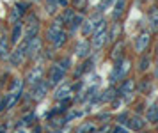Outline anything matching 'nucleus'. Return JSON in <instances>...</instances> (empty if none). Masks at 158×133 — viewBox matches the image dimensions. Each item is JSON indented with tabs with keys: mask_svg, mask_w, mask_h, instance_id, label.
Masks as SVG:
<instances>
[{
	"mask_svg": "<svg viewBox=\"0 0 158 133\" xmlns=\"http://www.w3.org/2000/svg\"><path fill=\"white\" fill-rule=\"evenodd\" d=\"M112 6H114V9H112V20H114V21H119L123 16H124V13H126L128 0H115Z\"/></svg>",
	"mask_w": 158,
	"mask_h": 133,
	"instance_id": "nucleus-16",
	"label": "nucleus"
},
{
	"mask_svg": "<svg viewBox=\"0 0 158 133\" xmlns=\"http://www.w3.org/2000/svg\"><path fill=\"white\" fill-rule=\"evenodd\" d=\"M110 119V114H98L96 121H108Z\"/></svg>",
	"mask_w": 158,
	"mask_h": 133,
	"instance_id": "nucleus-35",
	"label": "nucleus"
},
{
	"mask_svg": "<svg viewBox=\"0 0 158 133\" xmlns=\"http://www.w3.org/2000/svg\"><path fill=\"white\" fill-rule=\"evenodd\" d=\"M34 121H36V114H34V112H29L27 115H25V117H22V119H20V123H18V126H16V128L29 126V124H32Z\"/></svg>",
	"mask_w": 158,
	"mask_h": 133,
	"instance_id": "nucleus-29",
	"label": "nucleus"
},
{
	"mask_svg": "<svg viewBox=\"0 0 158 133\" xmlns=\"http://www.w3.org/2000/svg\"><path fill=\"white\" fill-rule=\"evenodd\" d=\"M146 119L144 117H140L139 114H135V115H130L128 121H126V126H128V130H131V131H142L144 128H146Z\"/></svg>",
	"mask_w": 158,
	"mask_h": 133,
	"instance_id": "nucleus-14",
	"label": "nucleus"
},
{
	"mask_svg": "<svg viewBox=\"0 0 158 133\" xmlns=\"http://www.w3.org/2000/svg\"><path fill=\"white\" fill-rule=\"evenodd\" d=\"M128 117H130V114L124 112V114H121V115H117V117H115V121H117V124L124 126V124H126V121H128Z\"/></svg>",
	"mask_w": 158,
	"mask_h": 133,
	"instance_id": "nucleus-32",
	"label": "nucleus"
},
{
	"mask_svg": "<svg viewBox=\"0 0 158 133\" xmlns=\"http://www.w3.org/2000/svg\"><path fill=\"white\" fill-rule=\"evenodd\" d=\"M9 52V37L0 32V59H7Z\"/></svg>",
	"mask_w": 158,
	"mask_h": 133,
	"instance_id": "nucleus-23",
	"label": "nucleus"
},
{
	"mask_svg": "<svg viewBox=\"0 0 158 133\" xmlns=\"http://www.w3.org/2000/svg\"><path fill=\"white\" fill-rule=\"evenodd\" d=\"M22 35H23V21H18V23H15V25H13L11 37H9V44L16 46V44L20 43V39H22Z\"/></svg>",
	"mask_w": 158,
	"mask_h": 133,
	"instance_id": "nucleus-17",
	"label": "nucleus"
},
{
	"mask_svg": "<svg viewBox=\"0 0 158 133\" xmlns=\"http://www.w3.org/2000/svg\"><path fill=\"white\" fill-rule=\"evenodd\" d=\"M66 75H68V69H66L64 66L57 60L55 64H52V66H50V69H48V77H46V82H48L50 87H57L60 82H64Z\"/></svg>",
	"mask_w": 158,
	"mask_h": 133,
	"instance_id": "nucleus-4",
	"label": "nucleus"
},
{
	"mask_svg": "<svg viewBox=\"0 0 158 133\" xmlns=\"http://www.w3.org/2000/svg\"><path fill=\"white\" fill-rule=\"evenodd\" d=\"M71 2H73V7L75 9H80V11L85 9V6H87V0H71Z\"/></svg>",
	"mask_w": 158,
	"mask_h": 133,
	"instance_id": "nucleus-33",
	"label": "nucleus"
},
{
	"mask_svg": "<svg viewBox=\"0 0 158 133\" xmlns=\"http://www.w3.org/2000/svg\"><path fill=\"white\" fill-rule=\"evenodd\" d=\"M91 68H93V60L87 57V59H84V62L80 64L77 69H75V73H73V75H75V78H80L82 75H85L87 71L91 69Z\"/></svg>",
	"mask_w": 158,
	"mask_h": 133,
	"instance_id": "nucleus-22",
	"label": "nucleus"
},
{
	"mask_svg": "<svg viewBox=\"0 0 158 133\" xmlns=\"http://www.w3.org/2000/svg\"><path fill=\"white\" fill-rule=\"evenodd\" d=\"M94 131H96V124H94V121L82 123L80 126L75 128V133H94Z\"/></svg>",
	"mask_w": 158,
	"mask_h": 133,
	"instance_id": "nucleus-25",
	"label": "nucleus"
},
{
	"mask_svg": "<svg viewBox=\"0 0 158 133\" xmlns=\"http://www.w3.org/2000/svg\"><path fill=\"white\" fill-rule=\"evenodd\" d=\"M153 77H155V80H158V59H156V62H155V71H153Z\"/></svg>",
	"mask_w": 158,
	"mask_h": 133,
	"instance_id": "nucleus-36",
	"label": "nucleus"
},
{
	"mask_svg": "<svg viewBox=\"0 0 158 133\" xmlns=\"http://www.w3.org/2000/svg\"><path fill=\"white\" fill-rule=\"evenodd\" d=\"M43 78H44V68L43 66H32V69H30L29 75L25 77L23 84L29 85V87H32V85H36L37 82H41Z\"/></svg>",
	"mask_w": 158,
	"mask_h": 133,
	"instance_id": "nucleus-9",
	"label": "nucleus"
},
{
	"mask_svg": "<svg viewBox=\"0 0 158 133\" xmlns=\"http://www.w3.org/2000/svg\"><path fill=\"white\" fill-rule=\"evenodd\" d=\"M137 133H144V130H142V131H137ZM146 133H148V131H146Z\"/></svg>",
	"mask_w": 158,
	"mask_h": 133,
	"instance_id": "nucleus-41",
	"label": "nucleus"
},
{
	"mask_svg": "<svg viewBox=\"0 0 158 133\" xmlns=\"http://www.w3.org/2000/svg\"><path fill=\"white\" fill-rule=\"evenodd\" d=\"M101 14H103V13L96 11V13H94L93 16H89L87 20H84L82 27H80V32H82V35H84V37H91V35H93V32L96 30L98 23H100V20L103 18Z\"/></svg>",
	"mask_w": 158,
	"mask_h": 133,
	"instance_id": "nucleus-6",
	"label": "nucleus"
},
{
	"mask_svg": "<svg viewBox=\"0 0 158 133\" xmlns=\"http://www.w3.org/2000/svg\"><path fill=\"white\" fill-rule=\"evenodd\" d=\"M130 69H131V60L126 59V57H123L119 60H114V68L110 71V75H108V82L110 85H115L117 82H121L123 78L128 77Z\"/></svg>",
	"mask_w": 158,
	"mask_h": 133,
	"instance_id": "nucleus-2",
	"label": "nucleus"
},
{
	"mask_svg": "<svg viewBox=\"0 0 158 133\" xmlns=\"http://www.w3.org/2000/svg\"><path fill=\"white\" fill-rule=\"evenodd\" d=\"M25 57L30 59V60H34L39 57L41 53V50H43V39L37 35H30V37H25Z\"/></svg>",
	"mask_w": 158,
	"mask_h": 133,
	"instance_id": "nucleus-3",
	"label": "nucleus"
},
{
	"mask_svg": "<svg viewBox=\"0 0 158 133\" xmlns=\"http://www.w3.org/2000/svg\"><path fill=\"white\" fill-rule=\"evenodd\" d=\"M89 43H91L93 52H100V50L108 43V27H107V20H105V18H101L100 20V23H98L96 30L93 32L91 41Z\"/></svg>",
	"mask_w": 158,
	"mask_h": 133,
	"instance_id": "nucleus-1",
	"label": "nucleus"
},
{
	"mask_svg": "<svg viewBox=\"0 0 158 133\" xmlns=\"http://www.w3.org/2000/svg\"><path fill=\"white\" fill-rule=\"evenodd\" d=\"M124 57V41L119 39V41H115V44L112 46V52H110V59L112 60H119Z\"/></svg>",
	"mask_w": 158,
	"mask_h": 133,
	"instance_id": "nucleus-21",
	"label": "nucleus"
},
{
	"mask_svg": "<svg viewBox=\"0 0 158 133\" xmlns=\"http://www.w3.org/2000/svg\"><path fill=\"white\" fill-rule=\"evenodd\" d=\"M0 133H7V126H6V124L0 126Z\"/></svg>",
	"mask_w": 158,
	"mask_h": 133,
	"instance_id": "nucleus-37",
	"label": "nucleus"
},
{
	"mask_svg": "<svg viewBox=\"0 0 158 133\" xmlns=\"http://www.w3.org/2000/svg\"><path fill=\"white\" fill-rule=\"evenodd\" d=\"M30 2H36V4H39V2H43V0H30Z\"/></svg>",
	"mask_w": 158,
	"mask_h": 133,
	"instance_id": "nucleus-40",
	"label": "nucleus"
},
{
	"mask_svg": "<svg viewBox=\"0 0 158 133\" xmlns=\"http://www.w3.org/2000/svg\"><path fill=\"white\" fill-rule=\"evenodd\" d=\"M114 2H115V0H101V2H100V6H98V11H100V13L107 11V9H108L110 6H112Z\"/></svg>",
	"mask_w": 158,
	"mask_h": 133,
	"instance_id": "nucleus-30",
	"label": "nucleus"
},
{
	"mask_svg": "<svg viewBox=\"0 0 158 133\" xmlns=\"http://www.w3.org/2000/svg\"><path fill=\"white\" fill-rule=\"evenodd\" d=\"M25 43H20V44H16L15 50H11L7 55V60L11 66H15V68H18V66H22L23 62H25Z\"/></svg>",
	"mask_w": 158,
	"mask_h": 133,
	"instance_id": "nucleus-7",
	"label": "nucleus"
},
{
	"mask_svg": "<svg viewBox=\"0 0 158 133\" xmlns=\"http://www.w3.org/2000/svg\"><path fill=\"white\" fill-rule=\"evenodd\" d=\"M68 39H69V34L66 32V28H64V30H60V32H59V34L55 35L53 39H52L50 44H52V46H53L55 50H59V48H62L66 43H68Z\"/></svg>",
	"mask_w": 158,
	"mask_h": 133,
	"instance_id": "nucleus-20",
	"label": "nucleus"
},
{
	"mask_svg": "<svg viewBox=\"0 0 158 133\" xmlns=\"http://www.w3.org/2000/svg\"><path fill=\"white\" fill-rule=\"evenodd\" d=\"M149 44H151V34L149 32H140V34L135 37V52L140 55V53H146L148 52V48H149Z\"/></svg>",
	"mask_w": 158,
	"mask_h": 133,
	"instance_id": "nucleus-12",
	"label": "nucleus"
},
{
	"mask_svg": "<svg viewBox=\"0 0 158 133\" xmlns=\"http://www.w3.org/2000/svg\"><path fill=\"white\" fill-rule=\"evenodd\" d=\"M156 130H158V123H156Z\"/></svg>",
	"mask_w": 158,
	"mask_h": 133,
	"instance_id": "nucleus-42",
	"label": "nucleus"
},
{
	"mask_svg": "<svg viewBox=\"0 0 158 133\" xmlns=\"http://www.w3.org/2000/svg\"><path fill=\"white\" fill-rule=\"evenodd\" d=\"M115 98H117V87L110 85V87H107V89L98 96V101H100V103H110V101H114Z\"/></svg>",
	"mask_w": 158,
	"mask_h": 133,
	"instance_id": "nucleus-18",
	"label": "nucleus"
},
{
	"mask_svg": "<svg viewBox=\"0 0 158 133\" xmlns=\"http://www.w3.org/2000/svg\"><path fill=\"white\" fill-rule=\"evenodd\" d=\"M121 35V23L115 21L112 28H108V41H117V37Z\"/></svg>",
	"mask_w": 158,
	"mask_h": 133,
	"instance_id": "nucleus-27",
	"label": "nucleus"
},
{
	"mask_svg": "<svg viewBox=\"0 0 158 133\" xmlns=\"http://www.w3.org/2000/svg\"><path fill=\"white\" fill-rule=\"evenodd\" d=\"M23 78H13V82H11V87H9V92H23Z\"/></svg>",
	"mask_w": 158,
	"mask_h": 133,
	"instance_id": "nucleus-28",
	"label": "nucleus"
},
{
	"mask_svg": "<svg viewBox=\"0 0 158 133\" xmlns=\"http://www.w3.org/2000/svg\"><path fill=\"white\" fill-rule=\"evenodd\" d=\"M108 133H128V130H126L124 126H121V124H117L112 131H108Z\"/></svg>",
	"mask_w": 158,
	"mask_h": 133,
	"instance_id": "nucleus-34",
	"label": "nucleus"
},
{
	"mask_svg": "<svg viewBox=\"0 0 158 133\" xmlns=\"http://www.w3.org/2000/svg\"><path fill=\"white\" fill-rule=\"evenodd\" d=\"M139 71L140 73H146V71L151 68V57L149 55H144V53H140V60H139Z\"/></svg>",
	"mask_w": 158,
	"mask_h": 133,
	"instance_id": "nucleus-26",
	"label": "nucleus"
},
{
	"mask_svg": "<svg viewBox=\"0 0 158 133\" xmlns=\"http://www.w3.org/2000/svg\"><path fill=\"white\" fill-rule=\"evenodd\" d=\"M73 53H75V57L77 59H80V60H84V59H87V57L93 53V48H91V43L87 41V39H82V41L75 43V48H73Z\"/></svg>",
	"mask_w": 158,
	"mask_h": 133,
	"instance_id": "nucleus-11",
	"label": "nucleus"
},
{
	"mask_svg": "<svg viewBox=\"0 0 158 133\" xmlns=\"http://www.w3.org/2000/svg\"><path fill=\"white\" fill-rule=\"evenodd\" d=\"M148 23L151 32H158V6H153L148 11Z\"/></svg>",
	"mask_w": 158,
	"mask_h": 133,
	"instance_id": "nucleus-19",
	"label": "nucleus"
},
{
	"mask_svg": "<svg viewBox=\"0 0 158 133\" xmlns=\"http://www.w3.org/2000/svg\"><path fill=\"white\" fill-rule=\"evenodd\" d=\"M139 91H140V92H149L151 91V80H149V78H144V82L140 84Z\"/></svg>",
	"mask_w": 158,
	"mask_h": 133,
	"instance_id": "nucleus-31",
	"label": "nucleus"
},
{
	"mask_svg": "<svg viewBox=\"0 0 158 133\" xmlns=\"http://www.w3.org/2000/svg\"><path fill=\"white\" fill-rule=\"evenodd\" d=\"M73 94V87L69 82H60V84L55 87V94H53V98H55V101H59V99H66L69 98Z\"/></svg>",
	"mask_w": 158,
	"mask_h": 133,
	"instance_id": "nucleus-15",
	"label": "nucleus"
},
{
	"mask_svg": "<svg viewBox=\"0 0 158 133\" xmlns=\"http://www.w3.org/2000/svg\"><path fill=\"white\" fill-rule=\"evenodd\" d=\"M27 7H29V4H22V2H18V4L11 9V13H9V23L15 25V23H18V21H22L23 16L27 14Z\"/></svg>",
	"mask_w": 158,
	"mask_h": 133,
	"instance_id": "nucleus-13",
	"label": "nucleus"
},
{
	"mask_svg": "<svg viewBox=\"0 0 158 133\" xmlns=\"http://www.w3.org/2000/svg\"><path fill=\"white\" fill-rule=\"evenodd\" d=\"M146 121H148V123H153V124L158 123V103H155V105H151L149 108H148V112H146Z\"/></svg>",
	"mask_w": 158,
	"mask_h": 133,
	"instance_id": "nucleus-24",
	"label": "nucleus"
},
{
	"mask_svg": "<svg viewBox=\"0 0 158 133\" xmlns=\"http://www.w3.org/2000/svg\"><path fill=\"white\" fill-rule=\"evenodd\" d=\"M48 91H50V85H48V82L43 78L41 82H37L36 85L30 87V99L37 103V101H41V99L48 94Z\"/></svg>",
	"mask_w": 158,
	"mask_h": 133,
	"instance_id": "nucleus-8",
	"label": "nucleus"
},
{
	"mask_svg": "<svg viewBox=\"0 0 158 133\" xmlns=\"http://www.w3.org/2000/svg\"><path fill=\"white\" fill-rule=\"evenodd\" d=\"M16 133H27V131H25L23 128H16Z\"/></svg>",
	"mask_w": 158,
	"mask_h": 133,
	"instance_id": "nucleus-39",
	"label": "nucleus"
},
{
	"mask_svg": "<svg viewBox=\"0 0 158 133\" xmlns=\"http://www.w3.org/2000/svg\"><path fill=\"white\" fill-rule=\"evenodd\" d=\"M137 91V84L135 80L131 77H126L123 78L119 82V87H117V98H124V99H130L133 96V92Z\"/></svg>",
	"mask_w": 158,
	"mask_h": 133,
	"instance_id": "nucleus-5",
	"label": "nucleus"
},
{
	"mask_svg": "<svg viewBox=\"0 0 158 133\" xmlns=\"http://www.w3.org/2000/svg\"><path fill=\"white\" fill-rule=\"evenodd\" d=\"M52 133H66V130H60V128H57L55 131H52Z\"/></svg>",
	"mask_w": 158,
	"mask_h": 133,
	"instance_id": "nucleus-38",
	"label": "nucleus"
},
{
	"mask_svg": "<svg viewBox=\"0 0 158 133\" xmlns=\"http://www.w3.org/2000/svg\"><path fill=\"white\" fill-rule=\"evenodd\" d=\"M84 14L80 13V11H75L73 13V16L68 20V23H66V32L69 35H73L75 32H78L80 30V27H82V23H84Z\"/></svg>",
	"mask_w": 158,
	"mask_h": 133,
	"instance_id": "nucleus-10",
	"label": "nucleus"
}]
</instances>
